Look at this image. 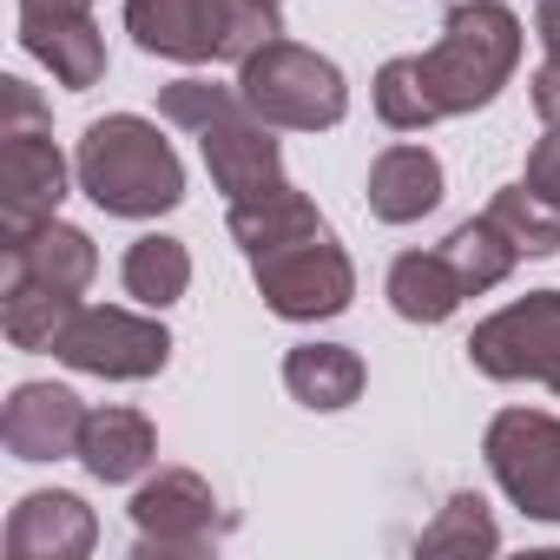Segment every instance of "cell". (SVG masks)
<instances>
[{
    "instance_id": "ac0fdd59",
    "label": "cell",
    "mask_w": 560,
    "mask_h": 560,
    "mask_svg": "<svg viewBox=\"0 0 560 560\" xmlns=\"http://www.w3.org/2000/svg\"><path fill=\"white\" fill-rule=\"evenodd\" d=\"M462 298H468V284H462V270L448 264L442 244L435 250H402L389 264V304L409 324H448L462 311Z\"/></svg>"
},
{
    "instance_id": "30bf717a",
    "label": "cell",
    "mask_w": 560,
    "mask_h": 560,
    "mask_svg": "<svg viewBox=\"0 0 560 560\" xmlns=\"http://www.w3.org/2000/svg\"><path fill=\"white\" fill-rule=\"evenodd\" d=\"M468 363L488 383H547L560 370V291H527L468 337Z\"/></svg>"
},
{
    "instance_id": "d4e9b609",
    "label": "cell",
    "mask_w": 560,
    "mask_h": 560,
    "mask_svg": "<svg viewBox=\"0 0 560 560\" xmlns=\"http://www.w3.org/2000/svg\"><path fill=\"white\" fill-rule=\"evenodd\" d=\"M488 218L508 231V244H514L521 257H553V250H560V205L534 198L527 185L494 191V198H488Z\"/></svg>"
},
{
    "instance_id": "7c38bea8",
    "label": "cell",
    "mask_w": 560,
    "mask_h": 560,
    "mask_svg": "<svg viewBox=\"0 0 560 560\" xmlns=\"http://www.w3.org/2000/svg\"><path fill=\"white\" fill-rule=\"evenodd\" d=\"M21 47L67 93H86L106 80V34L86 0H21Z\"/></svg>"
},
{
    "instance_id": "d6986e66",
    "label": "cell",
    "mask_w": 560,
    "mask_h": 560,
    "mask_svg": "<svg viewBox=\"0 0 560 560\" xmlns=\"http://www.w3.org/2000/svg\"><path fill=\"white\" fill-rule=\"evenodd\" d=\"M311 231H330V224L291 178H277V185H264V191L231 205V237L244 244V257H257L270 244H291V237H311Z\"/></svg>"
},
{
    "instance_id": "ba28073f",
    "label": "cell",
    "mask_w": 560,
    "mask_h": 560,
    "mask_svg": "<svg viewBox=\"0 0 560 560\" xmlns=\"http://www.w3.org/2000/svg\"><path fill=\"white\" fill-rule=\"evenodd\" d=\"M488 475L501 481V494L527 514V521H553L560 527V416L540 409H501L481 435Z\"/></svg>"
},
{
    "instance_id": "3957f363",
    "label": "cell",
    "mask_w": 560,
    "mask_h": 560,
    "mask_svg": "<svg viewBox=\"0 0 560 560\" xmlns=\"http://www.w3.org/2000/svg\"><path fill=\"white\" fill-rule=\"evenodd\" d=\"M159 113L172 126L198 132V152H205L211 185L224 191V205H237V198H250V191H264V185L284 178V152H277V139H270L277 126L257 119L237 86L172 80V86H159Z\"/></svg>"
},
{
    "instance_id": "484cf974",
    "label": "cell",
    "mask_w": 560,
    "mask_h": 560,
    "mask_svg": "<svg viewBox=\"0 0 560 560\" xmlns=\"http://www.w3.org/2000/svg\"><path fill=\"white\" fill-rule=\"evenodd\" d=\"M534 198H547V205H560V132H547L534 152H527V178H521Z\"/></svg>"
},
{
    "instance_id": "ffe728a7",
    "label": "cell",
    "mask_w": 560,
    "mask_h": 560,
    "mask_svg": "<svg viewBox=\"0 0 560 560\" xmlns=\"http://www.w3.org/2000/svg\"><path fill=\"white\" fill-rule=\"evenodd\" d=\"M284 389L317 409V416H337L363 396V357L350 343H298L284 357Z\"/></svg>"
},
{
    "instance_id": "4316f807",
    "label": "cell",
    "mask_w": 560,
    "mask_h": 560,
    "mask_svg": "<svg viewBox=\"0 0 560 560\" xmlns=\"http://www.w3.org/2000/svg\"><path fill=\"white\" fill-rule=\"evenodd\" d=\"M527 100H534L540 126H547V132H560V67H553V60H547V67L527 80Z\"/></svg>"
},
{
    "instance_id": "4fadbf2b",
    "label": "cell",
    "mask_w": 560,
    "mask_h": 560,
    "mask_svg": "<svg viewBox=\"0 0 560 560\" xmlns=\"http://www.w3.org/2000/svg\"><path fill=\"white\" fill-rule=\"evenodd\" d=\"M80 429H86V402L67 383H21L0 409V442L14 462H67L80 455Z\"/></svg>"
},
{
    "instance_id": "44dd1931",
    "label": "cell",
    "mask_w": 560,
    "mask_h": 560,
    "mask_svg": "<svg viewBox=\"0 0 560 560\" xmlns=\"http://www.w3.org/2000/svg\"><path fill=\"white\" fill-rule=\"evenodd\" d=\"M73 311H80L73 291H54V284H40V277L8 270V291H0V330H8L14 350H54L67 337Z\"/></svg>"
},
{
    "instance_id": "f1b7e54d",
    "label": "cell",
    "mask_w": 560,
    "mask_h": 560,
    "mask_svg": "<svg viewBox=\"0 0 560 560\" xmlns=\"http://www.w3.org/2000/svg\"><path fill=\"white\" fill-rule=\"evenodd\" d=\"M547 389H553V396H560V370H553V376H547Z\"/></svg>"
},
{
    "instance_id": "e0dca14e",
    "label": "cell",
    "mask_w": 560,
    "mask_h": 560,
    "mask_svg": "<svg viewBox=\"0 0 560 560\" xmlns=\"http://www.w3.org/2000/svg\"><path fill=\"white\" fill-rule=\"evenodd\" d=\"M80 462L93 481H139L152 462H159V435L139 409H86V429H80Z\"/></svg>"
},
{
    "instance_id": "8fae6325",
    "label": "cell",
    "mask_w": 560,
    "mask_h": 560,
    "mask_svg": "<svg viewBox=\"0 0 560 560\" xmlns=\"http://www.w3.org/2000/svg\"><path fill=\"white\" fill-rule=\"evenodd\" d=\"M132 527H139V553L145 560H159V553H211L218 534H224V514H218V494H211L205 475L159 468L132 494Z\"/></svg>"
},
{
    "instance_id": "9c48e42d",
    "label": "cell",
    "mask_w": 560,
    "mask_h": 560,
    "mask_svg": "<svg viewBox=\"0 0 560 560\" xmlns=\"http://www.w3.org/2000/svg\"><path fill=\"white\" fill-rule=\"evenodd\" d=\"M54 357L80 376H106V383H145L172 363V337L159 317L139 311H113V304H80L67 337L54 343Z\"/></svg>"
},
{
    "instance_id": "277c9868",
    "label": "cell",
    "mask_w": 560,
    "mask_h": 560,
    "mask_svg": "<svg viewBox=\"0 0 560 560\" xmlns=\"http://www.w3.org/2000/svg\"><path fill=\"white\" fill-rule=\"evenodd\" d=\"M126 34L159 60L244 67L284 27H277V0H126Z\"/></svg>"
},
{
    "instance_id": "83f0119b",
    "label": "cell",
    "mask_w": 560,
    "mask_h": 560,
    "mask_svg": "<svg viewBox=\"0 0 560 560\" xmlns=\"http://www.w3.org/2000/svg\"><path fill=\"white\" fill-rule=\"evenodd\" d=\"M534 34H540L547 60L560 67V0H540V8H534Z\"/></svg>"
},
{
    "instance_id": "5b68a950",
    "label": "cell",
    "mask_w": 560,
    "mask_h": 560,
    "mask_svg": "<svg viewBox=\"0 0 560 560\" xmlns=\"http://www.w3.org/2000/svg\"><path fill=\"white\" fill-rule=\"evenodd\" d=\"M67 159L54 145L47 106L27 80H0V244L60 218Z\"/></svg>"
},
{
    "instance_id": "7a4b0ae2",
    "label": "cell",
    "mask_w": 560,
    "mask_h": 560,
    "mask_svg": "<svg viewBox=\"0 0 560 560\" xmlns=\"http://www.w3.org/2000/svg\"><path fill=\"white\" fill-rule=\"evenodd\" d=\"M73 178L106 218H159V211H172L185 198V165H178L172 139L139 113L93 119L80 132Z\"/></svg>"
},
{
    "instance_id": "603a6c76",
    "label": "cell",
    "mask_w": 560,
    "mask_h": 560,
    "mask_svg": "<svg viewBox=\"0 0 560 560\" xmlns=\"http://www.w3.org/2000/svg\"><path fill=\"white\" fill-rule=\"evenodd\" d=\"M442 250H448V264L462 270V284H468V298L494 291L501 277H508V270L521 264V250L508 244V231H501V224H494L488 211H481V218H468V224H455Z\"/></svg>"
},
{
    "instance_id": "52a82bcc",
    "label": "cell",
    "mask_w": 560,
    "mask_h": 560,
    "mask_svg": "<svg viewBox=\"0 0 560 560\" xmlns=\"http://www.w3.org/2000/svg\"><path fill=\"white\" fill-rule=\"evenodd\" d=\"M250 277H257V298L284 317V324L343 317L350 298H357V264L337 244V231H311V237H291V244L257 250L250 257Z\"/></svg>"
},
{
    "instance_id": "8992f818",
    "label": "cell",
    "mask_w": 560,
    "mask_h": 560,
    "mask_svg": "<svg viewBox=\"0 0 560 560\" xmlns=\"http://www.w3.org/2000/svg\"><path fill=\"white\" fill-rule=\"evenodd\" d=\"M237 93L257 119L284 126V132H330L350 113V86H343L337 60H324V54H311L284 34L237 67Z\"/></svg>"
},
{
    "instance_id": "5bb4252c",
    "label": "cell",
    "mask_w": 560,
    "mask_h": 560,
    "mask_svg": "<svg viewBox=\"0 0 560 560\" xmlns=\"http://www.w3.org/2000/svg\"><path fill=\"white\" fill-rule=\"evenodd\" d=\"M93 540H100V521L67 488L21 494V508L8 514V553L14 560H86Z\"/></svg>"
},
{
    "instance_id": "2e32d148",
    "label": "cell",
    "mask_w": 560,
    "mask_h": 560,
    "mask_svg": "<svg viewBox=\"0 0 560 560\" xmlns=\"http://www.w3.org/2000/svg\"><path fill=\"white\" fill-rule=\"evenodd\" d=\"M0 257H8V270L40 277V284L73 291V298L100 277V250H93V237H86L80 224H60V218L34 224L27 237H8V244H0Z\"/></svg>"
},
{
    "instance_id": "f546056e",
    "label": "cell",
    "mask_w": 560,
    "mask_h": 560,
    "mask_svg": "<svg viewBox=\"0 0 560 560\" xmlns=\"http://www.w3.org/2000/svg\"><path fill=\"white\" fill-rule=\"evenodd\" d=\"M86 8H93V0H86Z\"/></svg>"
},
{
    "instance_id": "6da1fadb",
    "label": "cell",
    "mask_w": 560,
    "mask_h": 560,
    "mask_svg": "<svg viewBox=\"0 0 560 560\" xmlns=\"http://www.w3.org/2000/svg\"><path fill=\"white\" fill-rule=\"evenodd\" d=\"M521 67V14L501 0H455L429 54L383 60L376 119L389 132H422L435 119L481 113Z\"/></svg>"
},
{
    "instance_id": "cb8c5ba5",
    "label": "cell",
    "mask_w": 560,
    "mask_h": 560,
    "mask_svg": "<svg viewBox=\"0 0 560 560\" xmlns=\"http://www.w3.org/2000/svg\"><path fill=\"white\" fill-rule=\"evenodd\" d=\"M416 547L422 553H462V560H475V553L501 547V527H494V514H488L481 494H448V508L416 534Z\"/></svg>"
},
{
    "instance_id": "7402d4cb",
    "label": "cell",
    "mask_w": 560,
    "mask_h": 560,
    "mask_svg": "<svg viewBox=\"0 0 560 560\" xmlns=\"http://www.w3.org/2000/svg\"><path fill=\"white\" fill-rule=\"evenodd\" d=\"M119 277H126V298H139L145 311H165V304H178L191 291V250L178 237H165V231H145L126 250Z\"/></svg>"
},
{
    "instance_id": "9a60e30c",
    "label": "cell",
    "mask_w": 560,
    "mask_h": 560,
    "mask_svg": "<svg viewBox=\"0 0 560 560\" xmlns=\"http://www.w3.org/2000/svg\"><path fill=\"white\" fill-rule=\"evenodd\" d=\"M363 198L383 224H416L442 205V159L429 145H389V152H376Z\"/></svg>"
}]
</instances>
